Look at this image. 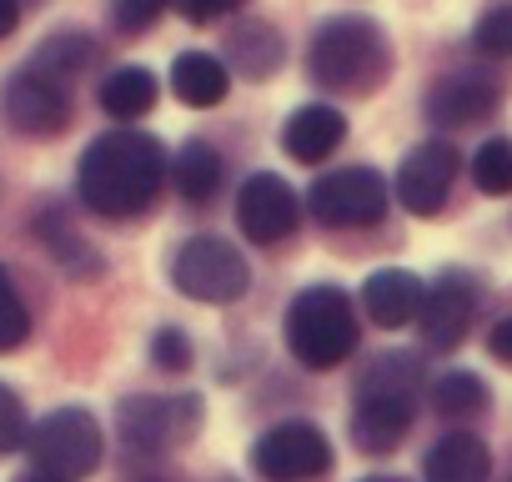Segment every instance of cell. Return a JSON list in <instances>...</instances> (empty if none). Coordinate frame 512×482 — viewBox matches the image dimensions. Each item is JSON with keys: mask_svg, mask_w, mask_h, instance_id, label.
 Returning a JSON list of instances; mask_svg holds the SVG:
<instances>
[{"mask_svg": "<svg viewBox=\"0 0 512 482\" xmlns=\"http://www.w3.org/2000/svg\"><path fill=\"white\" fill-rule=\"evenodd\" d=\"M166 151L151 131H106L86 146L81 156V171H76V191L81 201L96 211V216H111V221H131L141 216L146 206H156L161 196V181H166Z\"/></svg>", "mask_w": 512, "mask_h": 482, "instance_id": "1", "label": "cell"}, {"mask_svg": "<svg viewBox=\"0 0 512 482\" xmlns=\"http://www.w3.org/2000/svg\"><path fill=\"white\" fill-rule=\"evenodd\" d=\"M307 76L332 96H372L392 76V41L372 16H332L312 31Z\"/></svg>", "mask_w": 512, "mask_h": 482, "instance_id": "2", "label": "cell"}, {"mask_svg": "<svg viewBox=\"0 0 512 482\" xmlns=\"http://www.w3.org/2000/svg\"><path fill=\"white\" fill-rule=\"evenodd\" d=\"M427 377H422V357L417 352H387L377 357L362 382H357V402H352V442L362 452H392L412 417H417V397H422Z\"/></svg>", "mask_w": 512, "mask_h": 482, "instance_id": "3", "label": "cell"}, {"mask_svg": "<svg viewBox=\"0 0 512 482\" xmlns=\"http://www.w3.org/2000/svg\"><path fill=\"white\" fill-rule=\"evenodd\" d=\"M287 347L302 367L312 372H332L357 352V312L352 297L342 287L312 282L292 297L287 307Z\"/></svg>", "mask_w": 512, "mask_h": 482, "instance_id": "4", "label": "cell"}, {"mask_svg": "<svg viewBox=\"0 0 512 482\" xmlns=\"http://www.w3.org/2000/svg\"><path fill=\"white\" fill-rule=\"evenodd\" d=\"M26 447H31V472H41L51 482H81L96 472L106 437L86 407H56L51 417H41L31 427Z\"/></svg>", "mask_w": 512, "mask_h": 482, "instance_id": "5", "label": "cell"}, {"mask_svg": "<svg viewBox=\"0 0 512 482\" xmlns=\"http://www.w3.org/2000/svg\"><path fill=\"white\" fill-rule=\"evenodd\" d=\"M171 282H176L181 297H191L201 307H226V302L246 297L251 267L221 236H186L171 257Z\"/></svg>", "mask_w": 512, "mask_h": 482, "instance_id": "6", "label": "cell"}, {"mask_svg": "<svg viewBox=\"0 0 512 482\" xmlns=\"http://www.w3.org/2000/svg\"><path fill=\"white\" fill-rule=\"evenodd\" d=\"M206 402L196 392L176 397H126L116 407V432L131 452H171L201 432Z\"/></svg>", "mask_w": 512, "mask_h": 482, "instance_id": "7", "label": "cell"}, {"mask_svg": "<svg viewBox=\"0 0 512 482\" xmlns=\"http://www.w3.org/2000/svg\"><path fill=\"white\" fill-rule=\"evenodd\" d=\"M387 201H392V186L382 171L372 166H342V171H327L322 181H312V221L332 226V231H357V226H377L387 216Z\"/></svg>", "mask_w": 512, "mask_h": 482, "instance_id": "8", "label": "cell"}, {"mask_svg": "<svg viewBox=\"0 0 512 482\" xmlns=\"http://www.w3.org/2000/svg\"><path fill=\"white\" fill-rule=\"evenodd\" d=\"M251 467L262 482H317L332 472V442L317 422H277L256 437Z\"/></svg>", "mask_w": 512, "mask_h": 482, "instance_id": "9", "label": "cell"}, {"mask_svg": "<svg viewBox=\"0 0 512 482\" xmlns=\"http://www.w3.org/2000/svg\"><path fill=\"white\" fill-rule=\"evenodd\" d=\"M0 126L31 136V141H51L71 126V96L61 81L41 76V71H16L0 81Z\"/></svg>", "mask_w": 512, "mask_h": 482, "instance_id": "10", "label": "cell"}, {"mask_svg": "<svg viewBox=\"0 0 512 482\" xmlns=\"http://www.w3.org/2000/svg\"><path fill=\"white\" fill-rule=\"evenodd\" d=\"M236 221H241L246 241H256V247H282V241L302 226V196L292 191L287 176L256 171L236 191Z\"/></svg>", "mask_w": 512, "mask_h": 482, "instance_id": "11", "label": "cell"}, {"mask_svg": "<svg viewBox=\"0 0 512 482\" xmlns=\"http://www.w3.org/2000/svg\"><path fill=\"white\" fill-rule=\"evenodd\" d=\"M457 171H462V151L452 141H422V146H412L402 156L392 191H397V201L412 216H437L447 206V196H452Z\"/></svg>", "mask_w": 512, "mask_h": 482, "instance_id": "12", "label": "cell"}, {"mask_svg": "<svg viewBox=\"0 0 512 482\" xmlns=\"http://www.w3.org/2000/svg\"><path fill=\"white\" fill-rule=\"evenodd\" d=\"M497 106H502V81L492 71H447L422 96V111L432 126H477Z\"/></svg>", "mask_w": 512, "mask_h": 482, "instance_id": "13", "label": "cell"}, {"mask_svg": "<svg viewBox=\"0 0 512 482\" xmlns=\"http://www.w3.org/2000/svg\"><path fill=\"white\" fill-rule=\"evenodd\" d=\"M472 312H477V287H472V277H462V272H447V277H437L432 287H427V302H422V342L432 347V352H452L462 337H467V327H472Z\"/></svg>", "mask_w": 512, "mask_h": 482, "instance_id": "14", "label": "cell"}, {"mask_svg": "<svg viewBox=\"0 0 512 482\" xmlns=\"http://www.w3.org/2000/svg\"><path fill=\"white\" fill-rule=\"evenodd\" d=\"M422 302H427V282L417 272H402V267H382L362 282V312L377 322V327H407L422 317Z\"/></svg>", "mask_w": 512, "mask_h": 482, "instance_id": "15", "label": "cell"}, {"mask_svg": "<svg viewBox=\"0 0 512 482\" xmlns=\"http://www.w3.org/2000/svg\"><path fill=\"white\" fill-rule=\"evenodd\" d=\"M342 136H347V116H342L337 106L312 101V106H297V111L287 116V126H282V151H287L292 161H302V166H317V161H327V156L342 146Z\"/></svg>", "mask_w": 512, "mask_h": 482, "instance_id": "16", "label": "cell"}, {"mask_svg": "<svg viewBox=\"0 0 512 482\" xmlns=\"http://www.w3.org/2000/svg\"><path fill=\"white\" fill-rule=\"evenodd\" d=\"M487 472H492V452L472 432H447L422 457V477L427 482H487Z\"/></svg>", "mask_w": 512, "mask_h": 482, "instance_id": "17", "label": "cell"}, {"mask_svg": "<svg viewBox=\"0 0 512 482\" xmlns=\"http://www.w3.org/2000/svg\"><path fill=\"white\" fill-rule=\"evenodd\" d=\"M171 86H176V101H181V106L206 111V106H221V101H226L231 71H226V61H216V56H206V51H186V56H176V66H171Z\"/></svg>", "mask_w": 512, "mask_h": 482, "instance_id": "18", "label": "cell"}, {"mask_svg": "<svg viewBox=\"0 0 512 482\" xmlns=\"http://www.w3.org/2000/svg\"><path fill=\"white\" fill-rule=\"evenodd\" d=\"M226 61H231V71L246 76V81H267V76L282 66V36H277L267 21H241V26H231V36H226Z\"/></svg>", "mask_w": 512, "mask_h": 482, "instance_id": "19", "label": "cell"}, {"mask_svg": "<svg viewBox=\"0 0 512 482\" xmlns=\"http://www.w3.org/2000/svg\"><path fill=\"white\" fill-rule=\"evenodd\" d=\"M161 96V81L146 71V66H121L101 81V111L116 116V121H141Z\"/></svg>", "mask_w": 512, "mask_h": 482, "instance_id": "20", "label": "cell"}, {"mask_svg": "<svg viewBox=\"0 0 512 482\" xmlns=\"http://www.w3.org/2000/svg\"><path fill=\"white\" fill-rule=\"evenodd\" d=\"M171 181L186 201H211L221 186V151L211 141H186L171 161Z\"/></svg>", "mask_w": 512, "mask_h": 482, "instance_id": "21", "label": "cell"}, {"mask_svg": "<svg viewBox=\"0 0 512 482\" xmlns=\"http://www.w3.org/2000/svg\"><path fill=\"white\" fill-rule=\"evenodd\" d=\"M487 402H492V392L472 372H447L432 382V412H442V417H477V412H487Z\"/></svg>", "mask_w": 512, "mask_h": 482, "instance_id": "22", "label": "cell"}, {"mask_svg": "<svg viewBox=\"0 0 512 482\" xmlns=\"http://www.w3.org/2000/svg\"><path fill=\"white\" fill-rule=\"evenodd\" d=\"M96 56V46H91V36H81V31H66V36H51L41 51H36V61H31V71H41V76H51V81H71L86 61Z\"/></svg>", "mask_w": 512, "mask_h": 482, "instance_id": "23", "label": "cell"}, {"mask_svg": "<svg viewBox=\"0 0 512 482\" xmlns=\"http://www.w3.org/2000/svg\"><path fill=\"white\" fill-rule=\"evenodd\" d=\"M472 186L482 196H512V136H492L472 156Z\"/></svg>", "mask_w": 512, "mask_h": 482, "instance_id": "24", "label": "cell"}, {"mask_svg": "<svg viewBox=\"0 0 512 482\" xmlns=\"http://www.w3.org/2000/svg\"><path fill=\"white\" fill-rule=\"evenodd\" d=\"M36 231H41V241H46V252L61 262V267H71V272H96V257L86 252V241L76 236V226H66V216H41L36 221Z\"/></svg>", "mask_w": 512, "mask_h": 482, "instance_id": "25", "label": "cell"}, {"mask_svg": "<svg viewBox=\"0 0 512 482\" xmlns=\"http://www.w3.org/2000/svg\"><path fill=\"white\" fill-rule=\"evenodd\" d=\"M26 337H31V312H26L11 272L0 267V352H16Z\"/></svg>", "mask_w": 512, "mask_h": 482, "instance_id": "26", "label": "cell"}, {"mask_svg": "<svg viewBox=\"0 0 512 482\" xmlns=\"http://www.w3.org/2000/svg\"><path fill=\"white\" fill-rule=\"evenodd\" d=\"M472 46H477L482 56L512 61V6H497V11H487V16L477 21V31H472Z\"/></svg>", "mask_w": 512, "mask_h": 482, "instance_id": "27", "label": "cell"}, {"mask_svg": "<svg viewBox=\"0 0 512 482\" xmlns=\"http://www.w3.org/2000/svg\"><path fill=\"white\" fill-rule=\"evenodd\" d=\"M166 6L171 0H111V21H116L121 36H141L166 16Z\"/></svg>", "mask_w": 512, "mask_h": 482, "instance_id": "28", "label": "cell"}, {"mask_svg": "<svg viewBox=\"0 0 512 482\" xmlns=\"http://www.w3.org/2000/svg\"><path fill=\"white\" fill-rule=\"evenodd\" d=\"M26 437H31V432H26V407H21V397H16L6 382H0V457L16 452Z\"/></svg>", "mask_w": 512, "mask_h": 482, "instance_id": "29", "label": "cell"}, {"mask_svg": "<svg viewBox=\"0 0 512 482\" xmlns=\"http://www.w3.org/2000/svg\"><path fill=\"white\" fill-rule=\"evenodd\" d=\"M151 362H156L161 372H186V367H191V342H186L176 327H161V332L151 337Z\"/></svg>", "mask_w": 512, "mask_h": 482, "instance_id": "30", "label": "cell"}, {"mask_svg": "<svg viewBox=\"0 0 512 482\" xmlns=\"http://www.w3.org/2000/svg\"><path fill=\"white\" fill-rule=\"evenodd\" d=\"M171 6L191 21V26H211L216 16H226V11H236L241 0H171Z\"/></svg>", "mask_w": 512, "mask_h": 482, "instance_id": "31", "label": "cell"}, {"mask_svg": "<svg viewBox=\"0 0 512 482\" xmlns=\"http://www.w3.org/2000/svg\"><path fill=\"white\" fill-rule=\"evenodd\" d=\"M487 352H492L497 362H507V367H512V317H502V322L492 327V337H487Z\"/></svg>", "mask_w": 512, "mask_h": 482, "instance_id": "32", "label": "cell"}, {"mask_svg": "<svg viewBox=\"0 0 512 482\" xmlns=\"http://www.w3.org/2000/svg\"><path fill=\"white\" fill-rule=\"evenodd\" d=\"M21 26V0H0V41Z\"/></svg>", "mask_w": 512, "mask_h": 482, "instance_id": "33", "label": "cell"}, {"mask_svg": "<svg viewBox=\"0 0 512 482\" xmlns=\"http://www.w3.org/2000/svg\"><path fill=\"white\" fill-rule=\"evenodd\" d=\"M21 482H51V477H41V472H26V477H21Z\"/></svg>", "mask_w": 512, "mask_h": 482, "instance_id": "34", "label": "cell"}, {"mask_svg": "<svg viewBox=\"0 0 512 482\" xmlns=\"http://www.w3.org/2000/svg\"><path fill=\"white\" fill-rule=\"evenodd\" d=\"M362 482H402V477H362Z\"/></svg>", "mask_w": 512, "mask_h": 482, "instance_id": "35", "label": "cell"}]
</instances>
